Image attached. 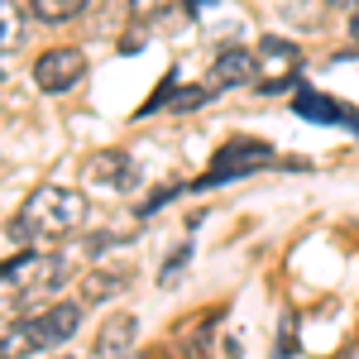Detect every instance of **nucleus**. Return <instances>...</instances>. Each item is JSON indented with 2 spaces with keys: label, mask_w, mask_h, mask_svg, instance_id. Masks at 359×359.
Returning <instances> with one entry per match:
<instances>
[{
  "label": "nucleus",
  "mask_w": 359,
  "mask_h": 359,
  "mask_svg": "<svg viewBox=\"0 0 359 359\" xmlns=\"http://www.w3.org/2000/svg\"><path fill=\"white\" fill-rule=\"evenodd\" d=\"M82 221H86V196L48 182V187H34L25 196V206L5 225V235L20 245H43V240H67L72 230H82Z\"/></svg>",
  "instance_id": "nucleus-1"
},
{
  "label": "nucleus",
  "mask_w": 359,
  "mask_h": 359,
  "mask_svg": "<svg viewBox=\"0 0 359 359\" xmlns=\"http://www.w3.org/2000/svg\"><path fill=\"white\" fill-rule=\"evenodd\" d=\"M67 278H72L67 254L25 249V254H15V259L0 264V297H10V302H20V306H34V302H43V297H53Z\"/></svg>",
  "instance_id": "nucleus-2"
},
{
  "label": "nucleus",
  "mask_w": 359,
  "mask_h": 359,
  "mask_svg": "<svg viewBox=\"0 0 359 359\" xmlns=\"http://www.w3.org/2000/svg\"><path fill=\"white\" fill-rule=\"evenodd\" d=\"M77 326H82V306L77 302L43 306V311H34L25 321H10L0 331V359H25L39 345H62V340L77 335Z\"/></svg>",
  "instance_id": "nucleus-3"
},
{
  "label": "nucleus",
  "mask_w": 359,
  "mask_h": 359,
  "mask_svg": "<svg viewBox=\"0 0 359 359\" xmlns=\"http://www.w3.org/2000/svg\"><path fill=\"white\" fill-rule=\"evenodd\" d=\"M86 77V53L82 48H48V53L34 57V86L48 91V96H62Z\"/></svg>",
  "instance_id": "nucleus-4"
},
{
  "label": "nucleus",
  "mask_w": 359,
  "mask_h": 359,
  "mask_svg": "<svg viewBox=\"0 0 359 359\" xmlns=\"http://www.w3.org/2000/svg\"><path fill=\"white\" fill-rule=\"evenodd\" d=\"M264 163H273V149H269V144H254V139H245V144H225L221 154H216V168L201 177V187L225 182V177H240V172L264 168Z\"/></svg>",
  "instance_id": "nucleus-5"
},
{
  "label": "nucleus",
  "mask_w": 359,
  "mask_h": 359,
  "mask_svg": "<svg viewBox=\"0 0 359 359\" xmlns=\"http://www.w3.org/2000/svg\"><path fill=\"white\" fill-rule=\"evenodd\" d=\"M206 77H211V82H206L211 96H216V91H230V86H249L259 77V53H249V48H225V53L211 62Z\"/></svg>",
  "instance_id": "nucleus-6"
},
{
  "label": "nucleus",
  "mask_w": 359,
  "mask_h": 359,
  "mask_svg": "<svg viewBox=\"0 0 359 359\" xmlns=\"http://www.w3.org/2000/svg\"><path fill=\"white\" fill-rule=\"evenodd\" d=\"M292 111L302 115V120H321V125H345V130H359V111H355V106H340V101L321 96V91H297Z\"/></svg>",
  "instance_id": "nucleus-7"
},
{
  "label": "nucleus",
  "mask_w": 359,
  "mask_h": 359,
  "mask_svg": "<svg viewBox=\"0 0 359 359\" xmlns=\"http://www.w3.org/2000/svg\"><path fill=\"white\" fill-rule=\"evenodd\" d=\"M135 331H139L135 316L130 311H115L111 321L96 331V359H125V350L135 345Z\"/></svg>",
  "instance_id": "nucleus-8"
},
{
  "label": "nucleus",
  "mask_w": 359,
  "mask_h": 359,
  "mask_svg": "<svg viewBox=\"0 0 359 359\" xmlns=\"http://www.w3.org/2000/svg\"><path fill=\"white\" fill-rule=\"evenodd\" d=\"M86 182H106V187H125V182H135V163H130V154H96L91 163H86Z\"/></svg>",
  "instance_id": "nucleus-9"
},
{
  "label": "nucleus",
  "mask_w": 359,
  "mask_h": 359,
  "mask_svg": "<svg viewBox=\"0 0 359 359\" xmlns=\"http://www.w3.org/2000/svg\"><path fill=\"white\" fill-rule=\"evenodd\" d=\"M120 287H130V273H86L82 278V302H106V297H115Z\"/></svg>",
  "instance_id": "nucleus-10"
},
{
  "label": "nucleus",
  "mask_w": 359,
  "mask_h": 359,
  "mask_svg": "<svg viewBox=\"0 0 359 359\" xmlns=\"http://www.w3.org/2000/svg\"><path fill=\"white\" fill-rule=\"evenodd\" d=\"M91 0H29V10L43 20V25H67V20H77Z\"/></svg>",
  "instance_id": "nucleus-11"
},
{
  "label": "nucleus",
  "mask_w": 359,
  "mask_h": 359,
  "mask_svg": "<svg viewBox=\"0 0 359 359\" xmlns=\"http://www.w3.org/2000/svg\"><path fill=\"white\" fill-rule=\"evenodd\" d=\"M25 39V15L15 0H0V53H10L15 43Z\"/></svg>",
  "instance_id": "nucleus-12"
},
{
  "label": "nucleus",
  "mask_w": 359,
  "mask_h": 359,
  "mask_svg": "<svg viewBox=\"0 0 359 359\" xmlns=\"http://www.w3.org/2000/svg\"><path fill=\"white\" fill-rule=\"evenodd\" d=\"M259 57H264V62H297V48H292L287 39H273V34H269V39L259 43Z\"/></svg>",
  "instance_id": "nucleus-13"
},
{
  "label": "nucleus",
  "mask_w": 359,
  "mask_h": 359,
  "mask_svg": "<svg viewBox=\"0 0 359 359\" xmlns=\"http://www.w3.org/2000/svg\"><path fill=\"white\" fill-rule=\"evenodd\" d=\"M168 0H130V20H154V15H163Z\"/></svg>",
  "instance_id": "nucleus-14"
},
{
  "label": "nucleus",
  "mask_w": 359,
  "mask_h": 359,
  "mask_svg": "<svg viewBox=\"0 0 359 359\" xmlns=\"http://www.w3.org/2000/svg\"><path fill=\"white\" fill-rule=\"evenodd\" d=\"M326 5H335V10H359V0H326Z\"/></svg>",
  "instance_id": "nucleus-15"
},
{
  "label": "nucleus",
  "mask_w": 359,
  "mask_h": 359,
  "mask_svg": "<svg viewBox=\"0 0 359 359\" xmlns=\"http://www.w3.org/2000/svg\"><path fill=\"white\" fill-rule=\"evenodd\" d=\"M206 5H211V0H187V10H192V15H196V10H206Z\"/></svg>",
  "instance_id": "nucleus-16"
},
{
  "label": "nucleus",
  "mask_w": 359,
  "mask_h": 359,
  "mask_svg": "<svg viewBox=\"0 0 359 359\" xmlns=\"http://www.w3.org/2000/svg\"><path fill=\"white\" fill-rule=\"evenodd\" d=\"M350 34H355V39H359V10H355V15H350Z\"/></svg>",
  "instance_id": "nucleus-17"
},
{
  "label": "nucleus",
  "mask_w": 359,
  "mask_h": 359,
  "mask_svg": "<svg viewBox=\"0 0 359 359\" xmlns=\"http://www.w3.org/2000/svg\"><path fill=\"white\" fill-rule=\"evenodd\" d=\"M62 359H72V355H62Z\"/></svg>",
  "instance_id": "nucleus-18"
}]
</instances>
